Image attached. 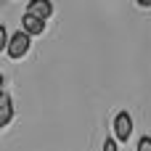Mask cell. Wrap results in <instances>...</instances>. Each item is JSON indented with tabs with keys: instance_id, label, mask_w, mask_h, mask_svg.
Instances as JSON below:
<instances>
[{
	"instance_id": "cell-5",
	"label": "cell",
	"mask_w": 151,
	"mask_h": 151,
	"mask_svg": "<svg viewBox=\"0 0 151 151\" xmlns=\"http://www.w3.org/2000/svg\"><path fill=\"white\" fill-rule=\"evenodd\" d=\"M11 119H13V104H11V96L3 90V96H0V127H5Z\"/></svg>"
},
{
	"instance_id": "cell-1",
	"label": "cell",
	"mask_w": 151,
	"mask_h": 151,
	"mask_svg": "<svg viewBox=\"0 0 151 151\" xmlns=\"http://www.w3.org/2000/svg\"><path fill=\"white\" fill-rule=\"evenodd\" d=\"M29 45H32V35H27L24 29H19V32H13L11 35V42H8V58H13V61H19V58H24L27 53H29Z\"/></svg>"
},
{
	"instance_id": "cell-4",
	"label": "cell",
	"mask_w": 151,
	"mask_h": 151,
	"mask_svg": "<svg viewBox=\"0 0 151 151\" xmlns=\"http://www.w3.org/2000/svg\"><path fill=\"white\" fill-rule=\"evenodd\" d=\"M27 13H35V16H40V19L48 21V19L53 16V3H50V0H29Z\"/></svg>"
},
{
	"instance_id": "cell-8",
	"label": "cell",
	"mask_w": 151,
	"mask_h": 151,
	"mask_svg": "<svg viewBox=\"0 0 151 151\" xmlns=\"http://www.w3.org/2000/svg\"><path fill=\"white\" fill-rule=\"evenodd\" d=\"M138 151H151V135H143L138 141Z\"/></svg>"
},
{
	"instance_id": "cell-9",
	"label": "cell",
	"mask_w": 151,
	"mask_h": 151,
	"mask_svg": "<svg viewBox=\"0 0 151 151\" xmlns=\"http://www.w3.org/2000/svg\"><path fill=\"white\" fill-rule=\"evenodd\" d=\"M135 3H138L141 8H151V0H135Z\"/></svg>"
},
{
	"instance_id": "cell-2",
	"label": "cell",
	"mask_w": 151,
	"mask_h": 151,
	"mask_svg": "<svg viewBox=\"0 0 151 151\" xmlns=\"http://www.w3.org/2000/svg\"><path fill=\"white\" fill-rule=\"evenodd\" d=\"M130 135H133V117H130V111H119L114 117V138L119 143H127Z\"/></svg>"
},
{
	"instance_id": "cell-6",
	"label": "cell",
	"mask_w": 151,
	"mask_h": 151,
	"mask_svg": "<svg viewBox=\"0 0 151 151\" xmlns=\"http://www.w3.org/2000/svg\"><path fill=\"white\" fill-rule=\"evenodd\" d=\"M8 42H11L8 27H5V24H0V50H8Z\"/></svg>"
},
{
	"instance_id": "cell-3",
	"label": "cell",
	"mask_w": 151,
	"mask_h": 151,
	"mask_svg": "<svg viewBox=\"0 0 151 151\" xmlns=\"http://www.w3.org/2000/svg\"><path fill=\"white\" fill-rule=\"evenodd\" d=\"M21 29H24L27 35L37 37V35L45 32V19H40V16H35V13H24V16H21Z\"/></svg>"
},
{
	"instance_id": "cell-7",
	"label": "cell",
	"mask_w": 151,
	"mask_h": 151,
	"mask_svg": "<svg viewBox=\"0 0 151 151\" xmlns=\"http://www.w3.org/2000/svg\"><path fill=\"white\" fill-rule=\"evenodd\" d=\"M101 151H119V141L117 138H106L104 146H101Z\"/></svg>"
}]
</instances>
